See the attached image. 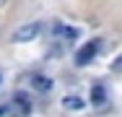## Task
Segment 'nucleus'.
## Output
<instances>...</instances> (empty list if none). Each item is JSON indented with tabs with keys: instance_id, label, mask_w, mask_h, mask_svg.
I'll use <instances>...</instances> for the list:
<instances>
[{
	"instance_id": "6",
	"label": "nucleus",
	"mask_w": 122,
	"mask_h": 117,
	"mask_svg": "<svg viewBox=\"0 0 122 117\" xmlns=\"http://www.w3.org/2000/svg\"><path fill=\"white\" fill-rule=\"evenodd\" d=\"M31 86H34V89H36V91H49V89H52V78H49V75H34V78H31Z\"/></svg>"
},
{
	"instance_id": "7",
	"label": "nucleus",
	"mask_w": 122,
	"mask_h": 117,
	"mask_svg": "<svg viewBox=\"0 0 122 117\" xmlns=\"http://www.w3.org/2000/svg\"><path fill=\"white\" fill-rule=\"evenodd\" d=\"M112 73H122V55L114 60V63H112Z\"/></svg>"
},
{
	"instance_id": "1",
	"label": "nucleus",
	"mask_w": 122,
	"mask_h": 117,
	"mask_svg": "<svg viewBox=\"0 0 122 117\" xmlns=\"http://www.w3.org/2000/svg\"><path fill=\"white\" fill-rule=\"evenodd\" d=\"M99 49H101V39H88L86 44L78 49V55H75V65H88V63L99 55Z\"/></svg>"
},
{
	"instance_id": "9",
	"label": "nucleus",
	"mask_w": 122,
	"mask_h": 117,
	"mask_svg": "<svg viewBox=\"0 0 122 117\" xmlns=\"http://www.w3.org/2000/svg\"><path fill=\"white\" fill-rule=\"evenodd\" d=\"M5 3H8V0H0V8H3V5H5Z\"/></svg>"
},
{
	"instance_id": "5",
	"label": "nucleus",
	"mask_w": 122,
	"mask_h": 117,
	"mask_svg": "<svg viewBox=\"0 0 122 117\" xmlns=\"http://www.w3.org/2000/svg\"><path fill=\"white\" fill-rule=\"evenodd\" d=\"M62 107H65V109H70V112H78V109H83V107H86V101H83L81 96L70 94V96H65V99H62Z\"/></svg>"
},
{
	"instance_id": "8",
	"label": "nucleus",
	"mask_w": 122,
	"mask_h": 117,
	"mask_svg": "<svg viewBox=\"0 0 122 117\" xmlns=\"http://www.w3.org/2000/svg\"><path fill=\"white\" fill-rule=\"evenodd\" d=\"M5 112H8V107H0V117L5 115Z\"/></svg>"
},
{
	"instance_id": "2",
	"label": "nucleus",
	"mask_w": 122,
	"mask_h": 117,
	"mask_svg": "<svg viewBox=\"0 0 122 117\" xmlns=\"http://www.w3.org/2000/svg\"><path fill=\"white\" fill-rule=\"evenodd\" d=\"M39 34H42V23L31 21V23H24V26H18L13 31V42H34Z\"/></svg>"
},
{
	"instance_id": "3",
	"label": "nucleus",
	"mask_w": 122,
	"mask_h": 117,
	"mask_svg": "<svg viewBox=\"0 0 122 117\" xmlns=\"http://www.w3.org/2000/svg\"><path fill=\"white\" fill-rule=\"evenodd\" d=\"M29 112H31L29 96H26V94H16V99H13V104H10V117H29Z\"/></svg>"
},
{
	"instance_id": "4",
	"label": "nucleus",
	"mask_w": 122,
	"mask_h": 117,
	"mask_svg": "<svg viewBox=\"0 0 122 117\" xmlns=\"http://www.w3.org/2000/svg\"><path fill=\"white\" fill-rule=\"evenodd\" d=\"M107 99H109V94H107V89L96 83V86L91 89V104H94V107H104V104H107Z\"/></svg>"
}]
</instances>
